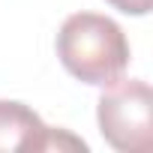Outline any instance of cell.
<instances>
[{
  "mask_svg": "<svg viewBox=\"0 0 153 153\" xmlns=\"http://www.w3.org/2000/svg\"><path fill=\"white\" fill-rule=\"evenodd\" d=\"M102 138L120 153H147L153 144V90L141 78H120L96 102Z\"/></svg>",
  "mask_w": 153,
  "mask_h": 153,
  "instance_id": "2",
  "label": "cell"
},
{
  "mask_svg": "<svg viewBox=\"0 0 153 153\" xmlns=\"http://www.w3.org/2000/svg\"><path fill=\"white\" fill-rule=\"evenodd\" d=\"M105 3H111L114 9H120L126 15H147L153 0H105Z\"/></svg>",
  "mask_w": 153,
  "mask_h": 153,
  "instance_id": "4",
  "label": "cell"
},
{
  "mask_svg": "<svg viewBox=\"0 0 153 153\" xmlns=\"http://www.w3.org/2000/svg\"><path fill=\"white\" fill-rule=\"evenodd\" d=\"M57 57L72 78L108 87L129 66V42L117 21L99 12H75L60 24Z\"/></svg>",
  "mask_w": 153,
  "mask_h": 153,
  "instance_id": "1",
  "label": "cell"
},
{
  "mask_svg": "<svg viewBox=\"0 0 153 153\" xmlns=\"http://www.w3.org/2000/svg\"><path fill=\"white\" fill-rule=\"evenodd\" d=\"M0 150L45 153V150H87L81 138L66 129H51L24 102L0 99Z\"/></svg>",
  "mask_w": 153,
  "mask_h": 153,
  "instance_id": "3",
  "label": "cell"
}]
</instances>
